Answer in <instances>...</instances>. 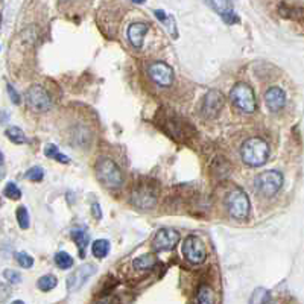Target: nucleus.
Here are the masks:
<instances>
[{"label":"nucleus","mask_w":304,"mask_h":304,"mask_svg":"<svg viewBox=\"0 0 304 304\" xmlns=\"http://www.w3.org/2000/svg\"><path fill=\"white\" fill-rule=\"evenodd\" d=\"M15 259H17L19 265L25 269H29V268H32V265H34V259L26 252H17L15 254Z\"/></svg>","instance_id":"28"},{"label":"nucleus","mask_w":304,"mask_h":304,"mask_svg":"<svg viewBox=\"0 0 304 304\" xmlns=\"http://www.w3.org/2000/svg\"><path fill=\"white\" fill-rule=\"evenodd\" d=\"M225 205H227L228 213L237 221H245L249 215L251 204H249L247 193L242 189L231 190L225 199Z\"/></svg>","instance_id":"3"},{"label":"nucleus","mask_w":304,"mask_h":304,"mask_svg":"<svg viewBox=\"0 0 304 304\" xmlns=\"http://www.w3.org/2000/svg\"><path fill=\"white\" fill-rule=\"evenodd\" d=\"M196 304H215V292L212 291L210 286H199L196 294Z\"/></svg>","instance_id":"17"},{"label":"nucleus","mask_w":304,"mask_h":304,"mask_svg":"<svg viewBox=\"0 0 304 304\" xmlns=\"http://www.w3.org/2000/svg\"><path fill=\"white\" fill-rule=\"evenodd\" d=\"M96 304H119V301H117V298H114V297H104V298H101Z\"/></svg>","instance_id":"31"},{"label":"nucleus","mask_w":304,"mask_h":304,"mask_svg":"<svg viewBox=\"0 0 304 304\" xmlns=\"http://www.w3.org/2000/svg\"><path fill=\"white\" fill-rule=\"evenodd\" d=\"M283 186V175L277 170H266L262 172L257 178H255V189L259 190V193L263 196H274L280 187Z\"/></svg>","instance_id":"5"},{"label":"nucleus","mask_w":304,"mask_h":304,"mask_svg":"<svg viewBox=\"0 0 304 304\" xmlns=\"http://www.w3.org/2000/svg\"><path fill=\"white\" fill-rule=\"evenodd\" d=\"M265 101L271 111H280L286 104V94L280 87H271L265 93Z\"/></svg>","instance_id":"14"},{"label":"nucleus","mask_w":304,"mask_h":304,"mask_svg":"<svg viewBox=\"0 0 304 304\" xmlns=\"http://www.w3.org/2000/svg\"><path fill=\"white\" fill-rule=\"evenodd\" d=\"M96 273V266L91 263H85L79 266L76 271L67 277V291L69 292H76L88 281V278Z\"/></svg>","instance_id":"9"},{"label":"nucleus","mask_w":304,"mask_h":304,"mask_svg":"<svg viewBox=\"0 0 304 304\" xmlns=\"http://www.w3.org/2000/svg\"><path fill=\"white\" fill-rule=\"evenodd\" d=\"M241 154L247 165L257 167L266 163V160L269 157V146L263 138L251 137L242 145Z\"/></svg>","instance_id":"1"},{"label":"nucleus","mask_w":304,"mask_h":304,"mask_svg":"<svg viewBox=\"0 0 304 304\" xmlns=\"http://www.w3.org/2000/svg\"><path fill=\"white\" fill-rule=\"evenodd\" d=\"M17 221H19V225L22 230H26L29 228V213H28V209L26 207H19L17 209Z\"/></svg>","instance_id":"25"},{"label":"nucleus","mask_w":304,"mask_h":304,"mask_svg":"<svg viewBox=\"0 0 304 304\" xmlns=\"http://www.w3.org/2000/svg\"><path fill=\"white\" fill-rule=\"evenodd\" d=\"M56 283H58V280H56L55 276L47 274V276L40 277V280L37 281V286H38V289H40V291H43V292H49V291H52L54 287L56 286Z\"/></svg>","instance_id":"22"},{"label":"nucleus","mask_w":304,"mask_h":304,"mask_svg":"<svg viewBox=\"0 0 304 304\" xmlns=\"http://www.w3.org/2000/svg\"><path fill=\"white\" fill-rule=\"evenodd\" d=\"M8 93H9V96H11V99L14 101V104H20V96H19L17 91L14 90L12 85H8Z\"/></svg>","instance_id":"30"},{"label":"nucleus","mask_w":304,"mask_h":304,"mask_svg":"<svg viewBox=\"0 0 304 304\" xmlns=\"http://www.w3.org/2000/svg\"><path fill=\"white\" fill-rule=\"evenodd\" d=\"M26 99L29 107L35 111H47L52 107L49 93L40 85H32L26 93Z\"/></svg>","instance_id":"8"},{"label":"nucleus","mask_w":304,"mask_h":304,"mask_svg":"<svg viewBox=\"0 0 304 304\" xmlns=\"http://www.w3.org/2000/svg\"><path fill=\"white\" fill-rule=\"evenodd\" d=\"M44 155L52 158V160H55V162H58V163H62V165H69L70 163V158L67 155H64L62 152H59V149L55 145H47L44 148Z\"/></svg>","instance_id":"19"},{"label":"nucleus","mask_w":304,"mask_h":304,"mask_svg":"<svg viewBox=\"0 0 304 304\" xmlns=\"http://www.w3.org/2000/svg\"><path fill=\"white\" fill-rule=\"evenodd\" d=\"M148 73L152 81L162 87H169L173 81V70L166 62H152L148 67Z\"/></svg>","instance_id":"12"},{"label":"nucleus","mask_w":304,"mask_h":304,"mask_svg":"<svg viewBox=\"0 0 304 304\" xmlns=\"http://www.w3.org/2000/svg\"><path fill=\"white\" fill-rule=\"evenodd\" d=\"M133 2H134V3H138V5H141L143 2H145V0H133Z\"/></svg>","instance_id":"34"},{"label":"nucleus","mask_w":304,"mask_h":304,"mask_svg":"<svg viewBox=\"0 0 304 304\" xmlns=\"http://www.w3.org/2000/svg\"><path fill=\"white\" fill-rule=\"evenodd\" d=\"M133 202L141 210L152 209L157 202V187L151 184H138L133 190Z\"/></svg>","instance_id":"7"},{"label":"nucleus","mask_w":304,"mask_h":304,"mask_svg":"<svg viewBox=\"0 0 304 304\" xmlns=\"http://www.w3.org/2000/svg\"><path fill=\"white\" fill-rule=\"evenodd\" d=\"M268 301H269V292L265 287H259V289H255L252 292L249 304H268Z\"/></svg>","instance_id":"24"},{"label":"nucleus","mask_w":304,"mask_h":304,"mask_svg":"<svg viewBox=\"0 0 304 304\" xmlns=\"http://www.w3.org/2000/svg\"><path fill=\"white\" fill-rule=\"evenodd\" d=\"M148 34V25L146 23H133L126 30V35L130 43L136 47V49H140L143 46V40H145V35Z\"/></svg>","instance_id":"15"},{"label":"nucleus","mask_w":304,"mask_h":304,"mask_svg":"<svg viewBox=\"0 0 304 304\" xmlns=\"http://www.w3.org/2000/svg\"><path fill=\"white\" fill-rule=\"evenodd\" d=\"M96 175L98 180L105 187H119L123 183V175L120 167L110 158H101L96 165Z\"/></svg>","instance_id":"2"},{"label":"nucleus","mask_w":304,"mask_h":304,"mask_svg":"<svg viewBox=\"0 0 304 304\" xmlns=\"http://www.w3.org/2000/svg\"><path fill=\"white\" fill-rule=\"evenodd\" d=\"M3 195L9 199H20L22 198V192L20 189L17 187V184L14 183H8L5 190H3Z\"/></svg>","instance_id":"27"},{"label":"nucleus","mask_w":304,"mask_h":304,"mask_svg":"<svg viewBox=\"0 0 304 304\" xmlns=\"http://www.w3.org/2000/svg\"><path fill=\"white\" fill-rule=\"evenodd\" d=\"M3 277L9 281V283H20L22 276L17 273V271H12V269H6L3 273Z\"/></svg>","instance_id":"29"},{"label":"nucleus","mask_w":304,"mask_h":304,"mask_svg":"<svg viewBox=\"0 0 304 304\" xmlns=\"http://www.w3.org/2000/svg\"><path fill=\"white\" fill-rule=\"evenodd\" d=\"M91 210H93V216H94L96 219H101V218H102V213H101V207H99L98 204H93Z\"/></svg>","instance_id":"32"},{"label":"nucleus","mask_w":304,"mask_h":304,"mask_svg":"<svg viewBox=\"0 0 304 304\" xmlns=\"http://www.w3.org/2000/svg\"><path fill=\"white\" fill-rule=\"evenodd\" d=\"M11 304H25V303H23L22 300H17V301H12Z\"/></svg>","instance_id":"33"},{"label":"nucleus","mask_w":304,"mask_h":304,"mask_svg":"<svg viewBox=\"0 0 304 304\" xmlns=\"http://www.w3.org/2000/svg\"><path fill=\"white\" fill-rule=\"evenodd\" d=\"M5 134H6V137H8L12 143H15V145H23V143L28 141L26 134L20 130V128H17V126H11V128H8Z\"/></svg>","instance_id":"21"},{"label":"nucleus","mask_w":304,"mask_h":304,"mask_svg":"<svg viewBox=\"0 0 304 304\" xmlns=\"http://www.w3.org/2000/svg\"><path fill=\"white\" fill-rule=\"evenodd\" d=\"M155 263H157V259H155L154 254H145V255H140V257H137L133 262V266L138 271H146V269L154 268Z\"/></svg>","instance_id":"18"},{"label":"nucleus","mask_w":304,"mask_h":304,"mask_svg":"<svg viewBox=\"0 0 304 304\" xmlns=\"http://www.w3.org/2000/svg\"><path fill=\"white\" fill-rule=\"evenodd\" d=\"M207 2H209V5H210L227 23H234V22H237V17H236V12H234L231 0H207Z\"/></svg>","instance_id":"13"},{"label":"nucleus","mask_w":304,"mask_h":304,"mask_svg":"<svg viewBox=\"0 0 304 304\" xmlns=\"http://www.w3.org/2000/svg\"><path fill=\"white\" fill-rule=\"evenodd\" d=\"M230 99L244 113H254L255 111V94L252 88L245 83H237L231 88Z\"/></svg>","instance_id":"4"},{"label":"nucleus","mask_w":304,"mask_h":304,"mask_svg":"<svg viewBox=\"0 0 304 304\" xmlns=\"http://www.w3.org/2000/svg\"><path fill=\"white\" fill-rule=\"evenodd\" d=\"M72 239L78 245L79 255L84 259L85 257V249H87V245H88V234L83 230H75V231H72Z\"/></svg>","instance_id":"16"},{"label":"nucleus","mask_w":304,"mask_h":304,"mask_svg":"<svg viewBox=\"0 0 304 304\" xmlns=\"http://www.w3.org/2000/svg\"><path fill=\"white\" fill-rule=\"evenodd\" d=\"M223 107V96L222 93H219L218 90H210L205 94V98L202 101V107H201V113L202 116L213 119L219 114V111Z\"/></svg>","instance_id":"11"},{"label":"nucleus","mask_w":304,"mask_h":304,"mask_svg":"<svg viewBox=\"0 0 304 304\" xmlns=\"http://www.w3.org/2000/svg\"><path fill=\"white\" fill-rule=\"evenodd\" d=\"M91 251L96 259H105L107 254L110 252V242L105 241V239H99V241H96L93 244Z\"/></svg>","instance_id":"20"},{"label":"nucleus","mask_w":304,"mask_h":304,"mask_svg":"<svg viewBox=\"0 0 304 304\" xmlns=\"http://www.w3.org/2000/svg\"><path fill=\"white\" fill-rule=\"evenodd\" d=\"M43 177H44V170H43L41 167H38V166H35V167H30V169L25 173V178H26V180H29V181H34V183L41 181V180H43Z\"/></svg>","instance_id":"26"},{"label":"nucleus","mask_w":304,"mask_h":304,"mask_svg":"<svg viewBox=\"0 0 304 304\" xmlns=\"http://www.w3.org/2000/svg\"><path fill=\"white\" fill-rule=\"evenodd\" d=\"M55 263L61 269H70L73 266V259L66 251H59L55 254Z\"/></svg>","instance_id":"23"},{"label":"nucleus","mask_w":304,"mask_h":304,"mask_svg":"<svg viewBox=\"0 0 304 304\" xmlns=\"http://www.w3.org/2000/svg\"><path fill=\"white\" fill-rule=\"evenodd\" d=\"M183 254L187 262L193 263V265H201L204 263L207 257V251L205 245L196 236H189L186 237V241L183 244Z\"/></svg>","instance_id":"6"},{"label":"nucleus","mask_w":304,"mask_h":304,"mask_svg":"<svg viewBox=\"0 0 304 304\" xmlns=\"http://www.w3.org/2000/svg\"><path fill=\"white\" fill-rule=\"evenodd\" d=\"M180 242V234L172 228L158 230L152 239V248L155 251H167L172 249Z\"/></svg>","instance_id":"10"}]
</instances>
